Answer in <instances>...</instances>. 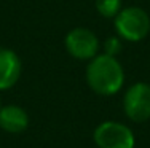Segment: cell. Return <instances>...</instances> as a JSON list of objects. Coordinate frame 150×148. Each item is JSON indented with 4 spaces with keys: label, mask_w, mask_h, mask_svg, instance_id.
I'll return each mask as SVG.
<instances>
[{
    "label": "cell",
    "mask_w": 150,
    "mask_h": 148,
    "mask_svg": "<svg viewBox=\"0 0 150 148\" xmlns=\"http://www.w3.org/2000/svg\"><path fill=\"white\" fill-rule=\"evenodd\" d=\"M96 10L104 18H115L121 10V0H96Z\"/></svg>",
    "instance_id": "obj_8"
},
{
    "label": "cell",
    "mask_w": 150,
    "mask_h": 148,
    "mask_svg": "<svg viewBox=\"0 0 150 148\" xmlns=\"http://www.w3.org/2000/svg\"><path fill=\"white\" fill-rule=\"evenodd\" d=\"M86 83L99 96H113L123 88L125 70L115 56L102 53L88 64Z\"/></svg>",
    "instance_id": "obj_1"
},
{
    "label": "cell",
    "mask_w": 150,
    "mask_h": 148,
    "mask_svg": "<svg viewBox=\"0 0 150 148\" xmlns=\"http://www.w3.org/2000/svg\"><path fill=\"white\" fill-rule=\"evenodd\" d=\"M0 107H2V105H0Z\"/></svg>",
    "instance_id": "obj_10"
},
{
    "label": "cell",
    "mask_w": 150,
    "mask_h": 148,
    "mask_svg": "<svg viewBox=\"0 0 150 148\" xmlns=\"http://www.w3.org/2000/svg\"><path fill=\"white\" fill-rule=\"evenodd\" d=\"M125 115L134 123H144L150 118V84L139 81L131 84L123 97Z\"/></svg>",
    "instance_id": "obj_5"
},
{
    "label": "cell",
    "mask_w": 150,
    "mask_h": 148,
    "mask_svg": "<svg viewBox=\"0 0 150 148\" xmlns=\"http://www.w3.org/2000/svg\"><path fill=\"white\" fill-rule=\"evenodd\" d=\"M94 143L99 148H134V134L126 124L118 121H104L94 129Z\"/></svg>",
    "instance_id": "obj_3"
},
{
    "label": "cell",
    "mask_w": 150,
    "mask_h": 148,
    "mask_svg": "<svg viewBox=\"0 0 150 148\" xmlns=\"http://www.w3.org/2000/svg\"><path fill=\"white\" fill-rule=\"evenodd\" d=\"M29 126V115L19 105L0 107V129L8 134H19Z\"/></svg>",
    "instance_id": "obj_7"
},
{
    "label": "cell",
    "mask_w": 150,
    "mask_h": 148,
    "mask_svg": "<svg viewBox=\"0 0 150 148\" xmlns=\"http://www.w3.org/2000/svg\"><path fill=\"white\" fill-rule=\"evenodd\" d=\"M23 72L19 56L10 48H0V91H6L18 83Z\"/></svg>",
    "instance_id": "obj_6"
},
{
    "label": "cell",
    "mask_w": 150,
    "mask_h": 148,
    "mask_svg": "<svg viewBox=\"0 0 150 148\" xmlns=\"http://www.w3.org/2000/svg\"><path fill=\"white\" fill-rule=\"evenodd\" d=\"M113 22L118 37L131 43L144 40L150 34V16L139 6H128L120 10V13L113 18Z\"/></svg>",
    "instance_id": "obj_2"
},
{
    "label": "cell",
    "mask_w": 150,
    "mask_h": 148,
    "mask_svg": "<svg viewBox=\"0 0 150 148\" xmlns=\"http://www.w3.org/2000/svg\"><path fill=\"white\" fill-rule=\"evenodd\" d=\"M66 49L72 58L78 61H91L99 54V38L86 27H74L64 38Z\"/></svg>",
    "instance_id": "obj_4"
},
{
    "label": "cell",
    "mask_w": 150,
    "mask_h": 148,
    "mask_svg": "<svg viewBox=\"0 0 150 148\" xmlns=\"http://www.w3.org/2000/svg\"><path fill=\"white\" fill-rule=\"evenodd\" d=\"M121 51V41H120V37H109L107 40L104 41V53L109 56H115Z\"/></svg>",
    "instance_id": "obj_9"
}]
</instances>
